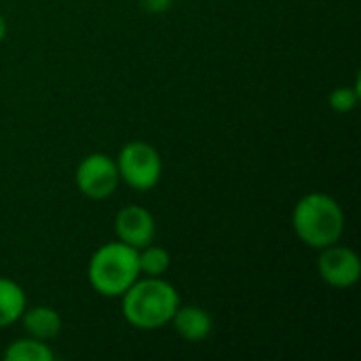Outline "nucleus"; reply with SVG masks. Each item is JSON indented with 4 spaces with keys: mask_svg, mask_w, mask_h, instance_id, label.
<instances>
[{
    "mask_svg": "<svg viewBox=\"0 0 361 361\" xmlns=\"http://www.w3.org/2000/svg\"><path fill=\"white\" fill-rule=\"evenodd\" d=\"M178 307L180 296L176 288L161 277H137L123 294V315L140 330H157L169 324Z\"/></svg>",
    "mask_w": 361,
    "mask_h": 361,
    "instance_id": "obj_1",
    "label": "nucleus"
},
{
    "mask_svg": "<svg viewBox=\"0 0 361 361\" xmlns=\"http://www.w3.org/2000/svg\"><path fill=\"white\" fill-rule=\"evenodd\" d=\"M292 226L305 245L324 250L341 241L345 233V214L332 197L311 192L296 203L292 212Z\"/></svg>",
    "mask_w": 361,
    "mask_h": 361,
    "instance_id": "obj_2",
    "label": "nucleus"
},
{
    "mask_svg": "<svg viewBox=\"0 0 361 361\" xmlns=\"http://www.w3.org/2000/svg\"><path fill=\"white\" fill-rule=\"evenodd\" d=\"M87 275L97 294L108 298L123 296L140 277L137 250L125 245L123 241L106 243L91 256Z\"/></svg>",
    "mask_w": 361,
    "mask_h": 361,
    "instance_id": "obj_3",
    "label": "nucleus"
},
{
    "mask_svg": "<svg viewBox=\"0 0 361 361\" xmlns=\"http://www.w3.org/2000/svg\"><path fill=\"white\" fill-rule=\"evenodd\" d=\"M118 178L133 190H150L159 184L163 161L148 142H129L121 148L116 159Z\"/></svg>",
    "mask_w": 361,
    "mask_h": 361,
    "instance_id": "obj_4",
    "label": "nucleus"
},
{
    "mask_svg": "<svg viewBox=\"0 0 361 361\" xmlns=\"http://www.w3.org/2000/svg\"><path fill=\"white\" fill-rule=\"evenodd\" d=\"M76 186L78 190L93 201H102L108 199L116 186H118V169H116V161H112L110 157L95 152L85 157L78 167H76Z\"/></svg>",
    "mask_w": 361,
    "mask_h": 361,
    "instance_id": "obj_5",
    "label": "nucleus"
},
{
    "mask_svg": "<svg viewBox=\"0 0 361 361\" xmlns=\"http://www.w3.org/2000/svg\"><path fill=\"white\" fill-rule=\"evenodd\" d=\"M319 275L322 279L338 290L351 288L360 281L361 262L360 256L343 245H328L319 256Z\"/></svg>",
    "mask_w": 361,
    "mask_h": 361,
    "instance_id": "obj_6",
    "label": "nucleus"
},
{
    "mask_svg": "<svg viewBox=\"0 0 361 361\" xmlns=\"http://www.w3.org/2000/svg\"><path fill=\"white\" fill-rule=\"evenodd\" d=\"M114 231H116L118 241H123L125 245L133 250H142L154 243V235H157L152 214L140 205L123 207L114 218Z\"/></svg>",
    "mask_w": 361,
    "mask_h": 361,
    "instance_id": "obj_7",
    "label": "nucleus"
},
{
    "mask_svg": "<svg viewBox=\"0 0 361 361\" xmlns=\"http://www.w3.org/2000/svg\"><path fill=\"white\" fill-rule=\"evenodd\" d=\"M173 330L188 343H201L212 334V317L201 307H178L171 322Z\"/></svg>",
    "mask_w": 361,
    "mask_h": 361,
    "instance_id": "obj_8",
    "label": "nucleus"
},
{
    "mask_svg": "<svg viewBox=\"0 0 361 361\" xmlns=\"http://www.w3.org/2000/svg\"><path fill=\"white\" fill-rule=\"evenodd\" d=\"M19 322L23 324V330L27 332V336L44 341V343L51 341V338H57L59 332H61V317L51 307L25 309L21 313Z\"/></svg>",
    "mask_w": 361,
    "mask_h": 361,
    "instance_id": "obj_9",
    "label": "nucleus"
},
{
    "mask_svg": "<svg viewBox=\"0 0 361 361\" xmlns=\"http://www.w3.org/2000/svg\"><path fill=\"white\" fill-rule=\"evenodd\" d=\"M25 311V294L19 283L0 277V328L19 322Z\"/></svg>",
    "mask_w": 361,
    "mask_h": 361,
    "instance_id": "obj_10",
    "label": "nucleus"
},
{
    "mask_svg": "<svg viewBox=\"0 0 361 361\" xmlns=\"http://www.w3.org/2000/svg\"><path fill=\"white\" fill-rule=\"evenodd\" d=\"M53 351L44 345V341L38 338H21L15 341L6 351L4 360L6 361H53Z\"/></svg>",
    "mask_w": 361,
    "mask_h": 361,
    "instance_id": "obj_11",
    "label": "nucleus"
},
{
    "mask_svg": "<svg viewBox=\"0 0 361 361\" xmlns=\"http://www.w3.org/2000/svg\"><path fill=\"white\" fill-rule=\"evenodd\" d=\"M171 264V258L167 254V250L159 247V245H146L142 250H137V269H140V275H146V277H161L167 273Z\"/></svg>",
    "mask_w": 361,
    "mask_h": 361,
    "instance_id": "obj_12",
    "label": "nucleus"
},
{
    "mask_svg": "<svg viewBox=\"0 0 361 361\" xmlns=\"http://www.w3.org/2000/svg\"><path fill=\"white\" fill-rule=\"evenodd\" d=\"M360 95V82H355L353 87H338L330 93V106L334 112L347 114L357 106Z\"/></svg>",
    "mask_w": 361,
    "mask_h": 361,
    "instance_id": "obj_13",
    "label": "nucleus"
},
{
    "mask_svg": "<svg viewBox=\"0 0 361 361\" xmlns=\"http://www.w3.org/2000/svg\"><path fill=\"white\" fill-rule=\"evenodd\" d=\"M142 8L148 13H165L171 4V0H140Z\"/></svg>",
    "mask_w": 361,
    "mask_h": 361,
    "instance_id": "obj_14",
    "label": "nucleus"
},
{
    "mask_svg": "<svg viewBox=\"0 0 361 361\" xmlns=\"http://www.w3.org/2000/svg\"><path fill=\"white\" fill-rule=\"evenodd\" d=\"M4 36H6V19H4L2 13H0V42L4 40Z\"/></svg>",
    "mask_w": 361,
    "mask_h": 361,
    "instance_id": "obj_15",
    "label": "nucleus"
}]
</instances>
